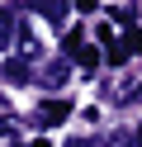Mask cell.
I'll return each instance as SVG.
<instances>
[{"label": "cell", "instance_id": "cell-1", "mask_svg": "<svg viewBox=\"0 0 142 147\" xmlns=\"http://www.w3.org/2000/svg\"><path fill=\"white\" fill-rule=\"evenodd\" d=\"M66 114H71V105H66V100H43V105L33 109V123H38V128H52V123H62Z\"/></svg>", "mask_w": 142, "mask_h": 147}, {"label": "cell", "instance_id": "cell-2", "mask_svg": "<svg viewBox=\"0 0 142 147\" xmlns=\"http://www.w3.org/2000/svg\"><path fill=\"white\" fill-rule=\"evenodd\" d=\"M28 10L43 14L47 24H66V0H28Z\"/></svg>", "mask_w": 142, "mask_h": 147}, {"label": "cell", "instance_id": "cell-3", "mask_svg": "<svg viewBox=\"0 0 142 147\" xmlns=\"http://www.w3.org/2000/svg\"><path fill=\"white\" fill-rule=\"evenodd\" d=\"M19 29H24L19 24V10H0V48H9L19 38Z\"/></svg>", "mask_w": 142, "mask_h": 147}, {"label": "cell", "instance_id": "cell-4", "mask_svg": "<svg viewBox=\"0 0 142 147\" xmlns=\"http://www.w3.org/2000/svg\"><path fill=\"white\" fill-rule=\"evenodd\" d=\"M66 76H71V67H66V62L62 57H57V62H47V67H43V86H66Z\"/></svg>", "mask_w": 142, "mask_h": 147}, {"label": "cell", "instance_id": "cell-5", "mask_svg": "<svg viewBox=\"0 0 142 147\" xmlns=\"http://www.w3.org/2000/svg\"><path fill=\"white\" fill-rule=\"evenodd\" d=\"M14 43H19V62H33L38 52H43V48H38V38H33L28 29H19V38H14Z\"/></svg>", "mask_w": 142, "mask_h": 147}, {"label": "cell", "instance_id": "cell-6", "mask_svg": "<svg viewBox=\"0 0 142 147\" xmlns=\"http://www.w3.org/2000/svg\"><path fill=\"white\" fill-rule=\"evenodd\" d=\"M5 81H9V86H24V81H28V62L9 57V62H5Z\"/></svg>", "mask_w": 142, "mask_h": 147}, {"label": "cell", "instance_id": "cell-7", "mask_svg": "<svg viewBox=\"0 0 142 147\" xmlns=\"http://www.w3.org/2000/svg\"><path fill=\"white\" fill-rule=\"evenodd\" d=\"M114 100H118V105H128V100H142V81H118Z\"/></svg>", "mask_w": 142, "mask_h": 147}, {"label": "cell", "instance_id": "cell-8", "mask_svg": "<svg viewBox=\"0 0 142 147\" xmlns=\"http://www.w3.org/2000/svg\"><path fill=\"white\" fill-rule=\"evenodd\" d=\"M71 57H76V62H81V67H85V71H95V67H100V52H95V48H85V43H81V48H76V52H71Z\"/></svg>", "mask_w": 142, "mask_h": 147}, {"label": "cell", "instance_id": "cell-9", "mask_svg": "<svg viewBox=\"0 0 142 147\" xmlns=\"http://www.w3.org/2000/svg\"><path fill=\"white\" fill-rule=\"evenodd\" d=\"M71 5H76V10H95V0H71Z\"/></svg>", "mask_w": 142, "mask_h": 147}, {"label": "cell", "instance_id": "cell-10", "mask_svg": "<svg viewBox=\"0 0 142 147\" xmlns=\"http://www.w3.org/2000/svg\"><path fill=\"white\" fill-rule=\"evenodd\" d=\"M137 147H142V123H137Z\"/></svg>", "mask_w": 142, "mask_h": 147}, {"label": "cell", "instance_id": "cell-11", "mask_svg": "<svg viewBox=\"0 0 142 147\" xmlns=\"http://www.w3.org/2000/svg\"><path fill=\"white\" fill-rule=\"evenodd\" d=\"M38 147H52V142H38Z\"/></svg>", "mask_w": 142, "mask_h": 147}]
</instances>
